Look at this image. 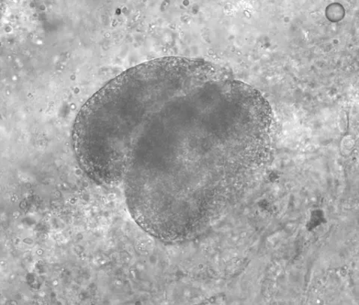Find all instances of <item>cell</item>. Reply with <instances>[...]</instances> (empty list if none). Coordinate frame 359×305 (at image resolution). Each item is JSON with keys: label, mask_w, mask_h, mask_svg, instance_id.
I'll use <instances>...</instances> for the list:
<instances>
[{"label": "cell", "mask_w": 359, "mask_h": 305, "mask_svg": "<svg viewBox=\"0 0 359 305\" xmlns=\"http://www.w3.org/2000/svg\"><path fill=\"white\" fill-rule=\"evenodd\" d=\"M272 111L252 87L209 62L166 57L123 72L75 121L79 142L132 217L174 242L259 165Z\"/></svg>", "instance_id": "cell-1"}]
</instances>
